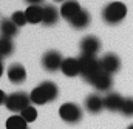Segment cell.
I'll return each instance as SVG.
<instances>
[{
  "instance_id": "cell-13",
  "label": "cell",
  "mask_w": 133,
  "mask_h": 129,
  "mask_svg": "<svg viewBox=\"0 0 133 129\" xmlns=\"http://www.w3.org/2000/svg\"><path fill=\"white\" fill-rule=\"evenodd\" d=\"M122 103H124V97H121V94L118 92H108L104 97V106L107 111H111V112L121 111Z\"/></svg>"
},
{
  "instance_id": "cell-2",
  "label": "cell",
  "mask_w": 133,
  "mask_h": 129,
  "mask_svg": "<svg viewBox=\"0 0 133 129\" xmlns=\"http://www.w3.org/2000/svg\"><path fill=\"white\" fill-rule=\"evenodd\" d=\"M79 64H81V77H84V80L90 82L98 72H101V63L99 59H96V55H81L79 57Z\"/></svg>"
},
{
  "instance_id": "cell-14",
  "label": "cell",
  "mask_w": 133,
  "mask_h": 129,
  "mask_svg": "<svg viewBox=\"0 0 133 129\" xmlns=\"http://www.w3.org/2000/svg\"><path fill=\"white\" fill-rule=\"evenodd\" d=\"M59 11L53 6V5H45L43 6V12H42V23L45 26H51L56 25L59 20Z\"/></svg>"
},
{
  "instance_id": "cell-26",
  "label": "cell",
  "mask_w": 133,
  "mask_h": 129,
  "mask_svg": "<svg viewBox=\"0 0 133 129\" xmlns=\"http://www.w3.org/2000/svg\"><path fill=\"white\" fill-rule=\"evenodd\" d=\"M28 5H40V3H43V0H25Z\"/></svg>"
},
{
  "instance_id": "cell-12",
  "label": "cell",
  "mask_w": 133,
  "mask_h": 129,
  "mask_svg": "<svg viewBox=\"0 0 133 129\" xmlns=\"http://www.w3.org/2000/svg\"><path fill=\"white\" fill-rule=\"evenodd\" d=\"M61 71L64 72V75H66V77H76V75H81V64H79V59H74V57L64 59Z\"/></svg>"
},
{
  "instance_id": "cell-20",
  "label": "cell",
  "mask_w": 133,
  "mask_h": 129,
  "mask_svg": "<svg viewBox=\"0 0 133 129\" xmlns=\"http://www.w3.org/2000/svg\"><path fill=\"white\" fill-rule=\"evenodd\" d=\"M30 100H31V103H33V104H37V106L50 103V101H48V98H46V95L43 94V91H42V88H40V86H36L33 91L30 92Z\"/></svg>"
},
{
  "instance_id": "cell-24",
  "label": "cell",
  "mask_w": 133,
  "mask_h": 129,
  "mask_svg": "<svg viewBox=\"0 0 133 129\" xmlns=\"http://www.w3.org/2000/svg\"><path fill=\"white\" fill-rule=\"evenodd\" d=\"M11 20L20 28V26H23V25H26L28 23V20H26V15H25V11H16L12 15H11Z\"/></svg>"
},
{
  "instance_id": "cell-18",
  "label": "cell",
  "mask_w": 133,
  "mask_h": 129,
  "mask_svg": "<svg viewBox=\"0 0 133 129\" xmlns=\"http://www.w3.org/2000/svg\"><path fill=\"white\" fill-rule=\"evenodd\" d=\"M39 86L42 88L43 94L48 98V101H54L57 98V95H59V88H57V85L54 82H42Z\"/></svg>"
},
{
  "instance_id": "cell-8",
  "label": "cell",
  "mask_w": 133,
  "mask_h": 129,
  "mask_svg": "<svg viewBox=\"0 0 133 129\" xmlns=\"http://www.w3.org/2000/svg\"><path fill=\"white\" fill-rule=\"evenodd\" d=\"M90 85H93L95 88H96V91H101V92H107V91H110V88H111V85H113V80H111V74H107V72H104V71H101L98 72L90 82H88Z\"/></svg>"
},
{
  "instance_id": "cell-5",
  "label": "cell",
  "mask_w": 133,
  "mask_h": 129,
  "mask_svg": "<svg viewBox=\"0 0 133 129\" xmlns=\"http://www.w3.org/2000/svg\"><path fill=\"white\" fill-rule=\"evenodd\" d=\"M62 55L57 51H46L42 57V68L48 72H56L62 68Z\"/></svg>"
},
{
  "instance_id": "cell-16",
  "label": "cell",
  "mask_w": 133,
  "mask_h": 129,
  "mask_svg": "<svg viewBox=\"0 0 133 129\" xmlns=\"http://www.w3.org/2000/svg\"><path fill=\"white\" fill-rule=\"evenodd\" d=\"M17 31H19V26L11 19H3L0 22V34H2V37L12 38V37L17 35Z\"/></svg>"
},
{
  "instance_id": "cell-3",
  "label": "cell",
  "mask_w": 133,
  "mask_h": 129,
  "mask_svg": "<svg viewBox=\"0 0 133 129\" xmlns=\"http://www.w3.org/2000/svg\"><path fill=\"white\" fill-rule=\"evenodd\" d=\"M30 94L26 92H22V91H17V92H12L9 94L8 98H6V109L11 111V112H22L26 106H30Z\"/></svg>"
},
{
  "instance_id": "cell-21",
  "label": "cell",
  "mask_w": 133,
  "mask_h": 129,
  "mask_svg": "<svg viewBox=\"0 0 133 129\" xmlns=\"http://www.w3.org/2000/svg\"><path fill=\"white\" fill-rule=\"evenodd\" d=\"M12 52H14V43H12V40L0 35V57L2 59L3 57H9Z\"/></svg>"
},
{
  "instance_id": "cell-1",
  "label": "cell",
  "mask_w": 133,
  "mask_h": 129,
  "mask_svg": "<svg viewBox=\"0 0 133 129\" xmlns=\"http://www.w3.org/2000/svg\"><path fill=\"white\" fill-rule=\"evenodd\" d=\"M127 15V6L122 2H111L104 6L102 9V19L108 25H118L121 23Z\"/></svg>"
},
{
  "instance_id": "cell-27",
  "label": "cell",
  "mask_w": 133,
  "mask_h": 129,
  "mask_svg": "<svg viewBox=\"0 0 133 129\" xmlns=\"http://www.w3.org/2000/svg\"><path fill=\"white\" fill-rule=\"evenodd\" d=\"M3 75V62H2V57H0V77Z\"/></svg>"
},
{
  "instance_id": "cell-6",
  "label": "cell",
  "mask_w": 133,
  "mask_h": 129,
  "mask_svg": "<svg viewBox=\"0 0 133 129\" xmlns=\"http://www.w3.org/2000/svg\"><path fill=\"white\" fill-rule=\"evenodd\" d=\"M101 63V69L107 74H116L119 69H121V60L116 54L113 52H107L104 54L102 57L99 59Z\"/></svg>"
},
{
  "instance_id": "cell-17",
  "label": "cell",
  "mask_w": 133,
  "mask_h": 129,
  "mask_svg": "<svg viewBox=\"0 0 133 129\" xmlns=\"http://www.w3.org/2000/svg\"><path fill=\"white\" fill-rule=\"evenodd\" d=\"M42 12H43V6L40 5H30L26 9H25V15H26V20L28 23H40L42 22Z\"/></svg>"
},
{
  "instance_id": "cell-15",
  "label": "cell",
  "mask_w": 133,
  "mask_h": 129,
  "mask_svg": "<svg viewBox=\"0 0 133 129\" xmlns=\"http://www.w3.org/2000/svg\"><path fill=\"white\" fill-rule=\"evenodd\" d=\"M90 22H91V17H90L88 11L81 9V12H79L74 19L70 20V25H71L74 29H85V28L90 25Z\"/></svg>"
},
{
  "instance_id": "cell-22",
  "label": "cell",
  "mask_w": 133,
  "mask_h": 129,
  "mask_svg": "<svg viewBox=\"0 0 133 129\" xmlns=\"http://www.w3.org/2000/svg\"><path fill=\"white\" fill-rule=\"evenodd\" d=\"M20 115L25 118L26 123H33V122H36V118H37V109H36L34 106H26V108L20 112Z\"/></svg>"
},
{
  "instance_id": "cell-23",
  "label": "cell",
  "mask_w": 133,
  "mask_h": 129,
  "mask_svg": "<svg viewBox=\"0 0 133 129\" xmlns=\"http://www.w3.org/2000/svg\"><path fill=\"white\" fill-rule=\"evenodd\" d=\"M119 112L124 117H133V97L124 98V103H122V108H121Z\"/></svg>"
},
{
  "instance_id": "cell-29",
  "label": "cell",
  "mask_w": 133,
  "mask_h": 129,
  "mask_svg": "<svg viewBox=\"0 0 133 129\" xmlns=\"http://www.w3.org/2000/svg\"><path fill=\"white\" fill-rule=\"evenodd\" d=\"M54 2H65V0H54Z\"/></svg>"
},
{
  "instance_id": "cell-19",
  "label": "cell",
  "mask_w": 133,
  "mask_h": 129,
  "mask_svg": "<svg viewBox=\"0 0 133 129\" xmlns=\"http://www.w3.org/2000/svg\"><path fill=\"white\" fill-rule=\"evenodd\" d=\"M5 126L6 129H28V123L25 122V118L20 114H14L6 118Z\"/></svg>"
},
{
  "instance_id": "cell-10",
  "label": "cell",
  "mask_w": 133,
  "mask_h": 129,
  "mask_svg": "<svg viewBox=\"0 0 133 129\" xmlns=\"http://www.w3.org/2000/svg\"><path fill=\"white\" fill-rule=\"evenodd\" d=\"M81 5H79V2H76V0H65L64 3H62V6H61V17L62 19H65V20H71V19H74L79 12H81Z\"/></svg>"
},
{
  "instance_id": "cell-28",
  "label": "cell",
  "mask_w": 133,
  "mask_h": 129,
  "mask_svg": "<svg viewBox=\"0 0 133 129\" xmlns=\"http://www.w3.org/2000/svg\"><path fill=\"white\" fill-rule=\"evenodd\" d=\"M127 129H133V125H130V126H127Z\"/></svg>"
},
{
  "instance_id": "cell-25",
  "label": "cell",
  "mask_w": 133,
  "mask_h": 129,
  "mask_svg": "<svg viewBox=\"0 0 133 129\" xmlns=\"http://www.w3.org/2000/svg\"><path fill=\"white\" fill-rule=\"evenodd\" d=\"M6 98H8V95H6V94H5V92H3V91L0 89V106L6 103Z\"/></svg>"
},
{
  "instance_id": "cell-11",
  "label": "cell",
  "mask_w": 133,
  "mask_h": 129,
  "mask_svg": "<svg viewBox=\"0 0 133 129\" xmlns=\"http://www.w3.org/2000/svg\"><path fill=\"white\" fill-rule=\"evenodd\" d=\"M84 106H85V109L90 114H99L101 111L105 108L104 106V97H101L99 94H90L85 98Z\"/></svg>"
},
{
  "instance_id": "cell-4",
  "label": "cell",
  "mask_w": 133,
  "mask_h": 129,
  "mask_svg": "<svg viewBox=\"0 0 133 129\" xmlns=\"http://www.w3.org/2000/svg\"><path fill=\"white\" fill-rule=\"evenodd\" d=\"M59 117L70 123V125H74V123H79L82 120V109L79 104L76 103H71V101H66L64 103L61 108H59Z\"/></svg>"
},
{
  "instance_id": "cell-9",
  "label": "cell",
  "mask_w": 133,
  "mask_h": 129,
  "mask_svg": "<svg viewBox=\"0 0 133 129\" xmlns=\"http://www.w3.org/2000/svg\"><path fill=\"white\" fill-rule=\"evenodd\" d=\"M6 75H8V80H9L11 83H14V85H20V83H23L25 78H26V69H25L23 64L12 63L9 68H8Z\"/></svg>"
},
{
  "instance_id": "cell-7",
  "label": "cell",
  "mask_w": 133,
  "mask_h": 129,
  "mask_svg": "<svg viewBox=\"0 0 133 129\" xmlns=\"http://www.w3.org/2000/svg\"><path fill=\"white\" fill-rule=\"evenodd\" d=\"M79 48L84 55H96L101 49V40L96 35H87L81 40Z\"/></svg>"
}]
</instances>
